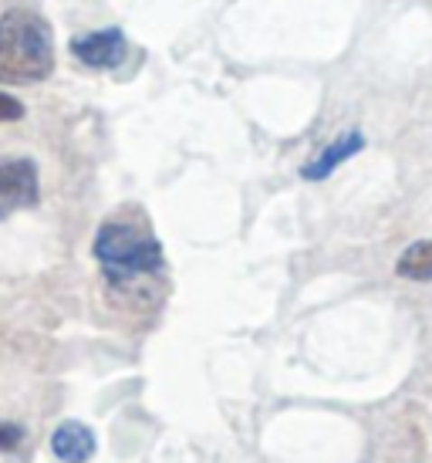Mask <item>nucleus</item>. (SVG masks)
Masks as SVG:
<instances>
[{
	"label": "nucleus",
	"mask_w": 432,
	"mask_h": 463,
	"mask_svg": "<svg viewBox=\"0 0 432 463\" xmlns=\"http://www.w3.org/2000/svg\"><path fill=\"white\" fill-rule=\"evenodd\" d=\"M126 52L128 41L118 27L91 31V34H81V38L71 41V54L89 68H118L126 61Z\"/></svg>",
	"instance_id": "4"
},
{
	"label": "nucleus",
	"mask_w": 432,
	"mask_h": 463,
	"mask_svg": "<svg viewBox=\"0 0 432 463\" xmlns=\"http://www.w3.org/2000/svg\"><path fill=\"white\" fill-rule=\"evenodd\" d=\"M54 71V31L27 7L0 14V85H38Z\"/></svg>",
	"instance_id": "1"
},
{
	"label": "nucleus",
	"mask_w": 432,
	"mask_h": 463,
	"mask_svg": "<svg viewBox=\"0 0 432 463\" xmlns=\"http://www.w3.org/2000/svg\"><path fill=\"white\" fill-rule=\"evenodd\" d=\"M21 439H24V426L0 420V453H14L21 447Z\"/></svg>",
	"instance_id": "8"
},
{
	"label": "nucleus",
	"mask_w": 432,
	"mask_h": 463,
	"mask_svg": "<svg viewBox=\"0 0 432 463\" xmlns=\"http://www.w3.org/2000/svg\"><path fill=\"white\" fill-rule=\"evenodd\" d=\"M41 200V183L34 159L24 156H0V220L14 217L17 210H31Z\"/></svg>",
	"instance_id": "3"
},
{
	"label": "nucleus",
	"mask_w": 432,
	"mask_h": 463,
	"mask_svg": "<svg viewBox=\"0 0 432 463\" xmlns=\"http://www.w3.org/2000/svg\"><path fill=\"white\" fill-rule=\"evenodd\" d=\"M365 149V136L358 129L352 132H344V136H338V139L331 142L328 149H321L311 163H305V169H301V176L311 183H318V180H328L334 169L342 166V163H348L352 156H358Z\"/></svg>",
	"instance_id": "6"
},
{
	"label": "nucleus",
	"mask_w": 432,
	"mask_h": 463,
	"mask_svg": "<svg viewBox=\"0 0 432 463\" xmlns=\"http://www.w3.org/2000/svg\"><path fill=\"white\" fill-rule=\"evenodd\" d=\"M99 450V437L81 420H64L52 433V453L61 463H89Z\"/></svg>",
	"instance_id": "5"
},
{
	"label": "nucleus",
	"mask_w": 432,
	"mask_h": 463,
	"mask_svg": "<svg viewBox=\"0 0 432 463\" xmlns=\"http://www.w3.org/2000/svg\"><path fill=\"white\" fill-rule=\"evenodd\" d=\"M91 254L102 264L105 278L112 284H132L139 278H149L155 270H163V244L155 241L153 233L139 231L132 223L112 220L102 223L95 233Z\"/></svg>",
	"instance_id": "2"
},
{
	"label": "nucleus",
	"mask_w": 432,
	"mask_h": 463,
	"mask_svg": "<svg viewBox=\"0 0 432 463\" xmlns=\"http://www.w3.org/2000/svg\"><path fill=\"white\" fill-rule=\"evenodd\" d=\"M17 118H24V105L0 91V122H17Z\"/></svg>",
	"instance_id": "9"
},
{
	"label": "nucleus",
	"mask_w": 432,
	"mask_h": 463,
	"mask_svg": "<svg viewBox=\"0 0 432 463\" xmlns=\"http://www.w3.org/2000/svg\"><path fill=\"white\" fill-rule=\"evenodd\" d=\"M395 274L406 281H432V237L409 244L395 260Z\"/></svg>",
	"instance_id": "7"
}]
</instances>
